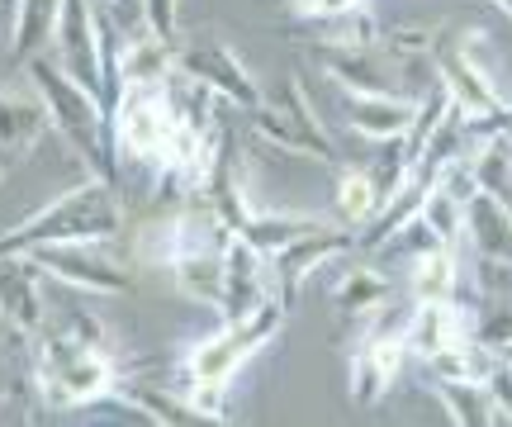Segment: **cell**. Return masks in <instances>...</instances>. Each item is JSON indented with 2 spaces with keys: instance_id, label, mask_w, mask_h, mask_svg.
I'll return each mask as SVG.
<instances>
[{
  "instance_id": "cell-1",
  "label": "cell",
  "mask_w": 512,
  "mask_h": 427,
  "mask_svg": "<svg viewBox=\"0 0 512 427\" xmlns=\"http://www.w3.org/2000/svg\"><path fill=\"white\" fill-rule=\"evenodd\" d=\"M24 76H29V86L43 95V105H48V124H53V133L72 148L76 162H86L91 176L114 181L119 157H114L110 105H105V95H95L91 86L72 81V76L53 62V53L29 57V62H24Z\"/></svg>"
},
{
  "instance_id": "cell-2",
  "label": "cell",
  "mask_w": 512,
  "mask_h": 427,
  "mask_svg": "<svg viewBox=\"0 0 512 427\" xmlns=\"http://www.w3.org/2000/svg\"><path fill=\"white\" fill-rule=\"evenodd\" d=\"M124 233V205L114 195V181L86 176L81 186L62 190L57 200L34 209L24 223L0 233V257H24L29 247L48 242H114Z\"/></svg>"
},
{
  "instance_id": "cell-3",
  "label": "cell",
  "mask_w": 512,
  "mask_h": 427,
  "mask_svg": "<svg viewBox=\"0 0 512 427\" xmlns=\"http://www.w3.org/2000/svg\"><path fill=\"white\" fill-rule=\"evenodd\" d=\"M34 385L48 409H86L110 399L119 380V356L114 347H76L67 337L43 333L34 337Z\"/></svg>"
},
{
  "instance_id": "cell-4",
  "label": "cell",
  "mask_w": 512,
  "mask_h": 427,
  "mask_svg": "<svg viewBox=\"0 0 512 427\" xmlns=\"http://www.w3.org/2000/svg\"><path fill=\"white\" fill-rule=\"evenodd\" d=\"M285 304L280 299H261L256 309L238 318H223L219 333L200 337V342H190L181 356V375L185 380H223V385H233V375L252 361L261 347H271L280 328H285Z\"/></svg>"
},
{
  "instance_id": "cell-5",
  "label": "cell",
  "mask_w": 512,
  "mask_h": 427,
  "mask_svg": "<svg viewBox=\"0 0 512 427\" xmlns=\"http://www.w3.org/2000/svg\"><path fill=\"white\" fill-rule=\"evenodd\" d=\"M247 119H252V133L266 143V148L294 152V157H318V162L342 167V152H337V143H332L328 124L318 119L313 95H309V86H304L299 76L285 81V91H280L275 105L261 100L256 110H247Z\"/></svg>"
},
{
  "instance_id": "cell-6",
  "label": "cell",
  "mask_w": 512,
  "mask_h": 427,
  "mask_svg": "<svg viewBox=\"0 0 512 427\" xmlns=\"http://www.w3.org/2000/svg\"><path fill=\"white\" fill-rule=\"evenodd\" d=\"M171 124H176V105L166 95V81L162 86H119V95L110 100L114 157L157 167L166 138H171Z\"/></svg>"
},
{
  "instance_id": "cell-7",
  "label": "cell",
  "mask_w": 512,
  "mask_h": 427,
  "mask_svg": "<svg viewBox=\"0 0 512 427\" xmlns=\"http://www.w3.org/2000/svg\"><path fill=\"white\" fill-rule=\"evenodd\" d=\"M24 257L43 271V280H57L76 295L119 299L133 285L128 266L110 252V242H48V247H29Z\"/></svg>"
},
{
  "instance_id": "cell-8",
  "label": "cell",
  "mask_w": 512,
  "mask_h": 427,
  "mask_svg": "<svg viewBox=\"0 0 512 427\" xmlns=\"http://www.w3.org/2000/svg\"><path fill=\"white\" fill-rule=\"evenodd\" d=\"M356 257V228H347V223H323V228H313V233H304L299 242H290L285 252H275V257H266V276H271V295L290 309L294 299L304 295V285H309L323 266H332V261H347Z\"/></svg>"
},
{
  "instance_id": "cell-9",
  "label": "cell",
  "mask_w": 512,
  "mask_h": 427,
  "mask_svg": "<svg viewBox=\"0 0 512 427\" xmlns=\"http://www.w3.org/2000/svg\"><path fill=\"white\" fill-rule=\"evenodd\" d=\"M176 72L190 76L200 91H209L219 105H228V110L247 114L266 100L261 86H256V76L247 72V62H242L228 43H219V38H195V43L176 48Z\"/></svg>"
},
{
  "instance_id": "cell-10",
  "label": "cell",
  "mask_w": 512,
  "mask_h": 427,
  "mask_svg": "<svg viewBox=\"0 0 512 427\" xmlns=\"http://www.w3.org/2000/svg\"><path fill=\"white\" fill-rule=\"evenodd\" d=\"M309 57L318 62V72L328 76L332 86H342L347 95H408L403 81L418 72V67H403L384 53L380 43L375 48H347V43H313ZM418 100V95H413Z\"/></svg>"
},
{
  "instance_id": "cell-11",
  "label": "cell",
  "mask_w": 512,
  "mask_h": 427,
  "mask_svg": "<svg viewBox=\"0 0 512 427\" xmlns=\"http://www.w3.org/2000/svg\"><path fill=\"white\" fill-rule=\"evenodd\" d=\"M460 214H465L460 247H470L484 290L508 295V285H512V214L498 205V200H489L484 190H475Z\"/></svg>"
},
{
  "instance_id": "cell-12",
  "label": "cell",
  "mask_w": 512,
  "mask_h": 427,
  "mask_svg": "<svg viewBox=\"0 0 512 427\" xmlns=\"http://www.w3.org/2000/svg\"><path fill=\"white\" fill-rule=\"evenodd\" d=\"M100 10H95V0H62V10H57V29H53V43H48V53L62 72L81 81V86H91L95 95H105V57H100Z\"/></svg>"
},
{
  "instance_id": "cell-13",
  "label": "cell",
  "mask_w": 512,
  "mask_h": 427,
  "mask_svg": "<svg viewBox=\"0 0 512 427\" xmlns=\"http://www.w3.org/2000/svg\"><path fill=\"white\" fill-rule=\"evenodd\" d=\"M432 72H437V86L451 95V105L460 110V119H479V114H489L503 105V95L498 86L489 81L484 72V62L475 57V48L460 38V43H441V53L432 57Z\"/></svg>"
},
{
  "instance_id": "cell-14",
  "label": "cell",
  "mask_w": 512,
  "mask_h": 427,
  "mask_svg": "<svg viewBox=\"0 0 512 427\" xmlns=\"http://www.w3.org/2000/svg\"><path fill=\"white\" fill-rule=\"evenodd\" d=\"M475 323H479V314L470 304H460L456 295L418 299L413 314L403 318V347H408V356L427 361V356L441 352V347H456L465 337H475Z\"/></svg>"
},
{
  "instance_id": "cell-15",
  "label": "cell",
  "mask_w": 512,
  "mask_h": 427,
  "mask_svg": "<svg viewBox=\"0 0 512 427\" xmlns=\"http://www.w3.org/2000/svg\"><path fill=\"white\" fill-rule=\"evenodd\" d=\"M53 133L48 124V105L43 95L24 81H5L0 86V162H15V157H29V152Z\"/></svg>"
},
{
  "instance_id": "cell-16",
  "label": "cell",
  "mask_w": 512,
  "mask_h": 427,
  "mask_svg": "<svg viewBox=\"0 0 512 427\" xmlns=\"http://www.w3.org/2000/svg\"><path fill=\"white\" fill-rule=\"evenodd\" d=\"M0 314L15 337L34 342L48 323V299H43V271L29 257H0Z\"/></svg>"
},
{
  "instance_id": "cell-17",
  "label": "cell",
  "mask_w": 512,
  "mask_h": 427,
  "mask_svg": "<svg viewBox=\"0 0 512 427\" xmlns=\"http://www.w3.org/2000/svg\"><path fill=\"white\" fill-rule=\"evenodd\" d=\"M261 299H271V276H266V257L256 252L242 233L223 238V295H219V314L238 318L247 309H256Z\"/></svg>"
},
{
  "instance_id": "cell-18",
  "label": "cell",
  "mask_w": 512,
  "mask_h": 427,
  "mask_svg": "<svg viewBox=\"0 0 512 427\" xmlns=\"http://www.w3.org/2000/svg\"><path fill=\"white\" fill-rule=\"evenodd\" d=\"M176 72V38H162L152 29H133L124 43V53L114 62V95L119 86H162Z\"/></svg>"
},
{
  "instance_id": "cell-19",
  "label": "cell",
  "mask_w": 512,
  "mask_h": 427,
  "mask_svg": "<svg viewBox=\"0 0 512 427\" xmlns=\"http://www.w3.org/2000/svg\"><path fill=\"white\" fill-rule=\"evenodd\" d=\"M418 100L413 95H347V129L356 138H366V143L403 138V133L413 129Z\"/></svg>"
},
{
  "instance_id": "cell-20",
  "label": "cell",
  "mask_w": 512,
  "mask_h": 427,
  "mask_svg": "<svg viewBox=\"0 0 512 427\" xmlns=\"http://www.w3.org/2000/svg\"><path fill=\"white\" fill-rule=\"evenodd\" d=\"M389 299H394V280L384 276L380 266H370V261H351L347 271L337 276V285H332V309L347 323H366L370 314H380Z\"/></svg>"
},
{
  "instance_id": "cell-21",
  "label": "cell",
  "mask_w": 512,
  "mask_h": 427,
  "mask_svg": "<svg viewBox=\"0 0 512 427\" xmlns=\"http://www.w3.org/2000/svg\"><path fill=\"white\" fill-rule=\"evenodd\" d=\"M166 271H171V285H176V295H181V299L219 309V295H223V247H195V252H181V257L171 261Z\"/></svg>"
},
{
  "instance_id": "cell-22",
  "label": "cell",
  "mask_w": 512,
  "mask_h": 427,
  "mask_svg": "<svg viewBox=\"0 0 512 427\" xmlns=\"http://www.w3.org/2000/svg\"><path fill=\"white\" fill-rule=\"evenodd\" d=\"M62 0H15L10 5V62L24 67L29 57L48 53Z\"/></svg>"
},
{
  "instance_id": "cell-23",
  "label": "cell",
  "mask_w": 512,
  "mask_h": 427,
  "mask_svg": "<svg viewBox=\"0 0 512 427\" xmlns=\"http://www.w3.org/2000/svg\"><path fill=\"white\" fill-rule=\"evenodd\" d=\"M451 19H413V24H380V48L403 67H432V57L446 43Z\"/></svg>"
},
{
  "instance_id": "cell-24",
  "label": "cell",
  "mask_w": 512,
  "mask_h": 427,
  "mask_svg": "<svg viewBox=\"0 0 512 427\" xmlns=\"http://www.w3.org/2000/svg\"><path fill=\"white\" fill-rule=\"evenodd\" d=\"M323 214H271V209H252L247 219H242V238L252 242L261 257H275V252H285L290 242H299L304 233H313V228H323Z\"/></svg>"
},
{
  "instance_id": "cell-25",
  "label": "cell",
  "mask_w": 512,
  "mask_h": 427,
  "mask_svg": "<svg viewBox=\"0 0 512 427\" xmlns=\"http://www.w3.org/2000/svg\"><path fill=\"white\" fill-rule=\"evenodd\" d=\"M432 394H437V404L446 409V418L460 423V427L498 423L494 399H489V385H479V380H432Z\"/></svg>"
},
{
  "instance_id": "cell-26",
  "label": "cell",
  "mask_w": 512,
  "mask_h": 427,
  "mask_svg": "<svg viewBox=\"0 0 512 427\" xmlns=\"http://www.w3.org/2000/svg\"><path fill=\"white\" fill-rule=\"evenodd\" d=\"M460 285V247H432L413 257V276H408V290L413 299H451Z\"/></svg>"
},
{
  "instance_id": "cell-27",
  "label": "cell",
  "mask_w": 512,
  "mask_h": 427,
  "mask_svg": "<svg viewBox=\"0 0 512 427\" xmlns=\"http://www.w3.org/2000/svg\"><path fill=\"white\" fill-rule=\"evenodd\" d=\"M380 209V195H375V181H370L366 167H337V219L347 228H361L370 223V214Z\"/></svg>"
},
{
  "instance_id": "cell-28",
  "label": "cell",
  "mask_w": 512,
  "mask_h": 427,
  "mask_svg": "<svg viewBox=\"0 0 512 427\" xmlns=\"http://www.w3.org/2000/svg\"><path fill=\"white\" fill-rule=\"evenodd\" d=\"M318 24H328V34H318V43H347V48H375L380 43V19L370 15L366 5H356L347 15L318 19Z\"/></svg>"
},
{
  "instance_id": "cell-29",
  "label": "cell",
  "mask_w": 512,
  "mask_h": 427,
  "mask_svg": "<svg viewBox=\"0 0 512 427\" xmlns=\"http://www.w3.org/2000/svg\"><path fill=\"white\" fill-rule=\"evenodd\" d=\"M418 214L432 223V233H437L446 247H460V233H465V214H460V205H456V200H451V195H446L441 186L427 190V200H422Z\"/></svg>"
},
{
  "instance_id": "cell-30",
  "label": "cell",
  "mask_w": 512,
  "mask_h": 427,
  "mask_svg": "<svg viewBox=\"0 0 512 427\" xmlns=\"http://www.w3.org/2000/svg\"><path fill=\"white\" fill-rule=\"evenodd\" d=\"M143 24L152 34L176 38L181 34V0H143Z\"/></svg>"
},
{
  "instance_id": "cell-31",
  "label": "cell",
  "mask_w": 512,
  "mask_h": 427,
  "mask_svg": "<svg viewBox=\"0 0 512 427\" xmlns=\"http://www.w3.org/2000/svg\"><path fill=\"white\" fill-rule=\"evenodd\" d=\"M460 129H465L470 143H479V138H489V133H498V129H512V100H503L498 110L479 114V119H460Z\"/></svg>"
},
{
  "instance_id": "cell-32",
  "label": "cell",
  "mask_w": 512,
  "mask_h": 427,
  "mask_svg": "<svg viewBox=\"0 0 512 427\" xmlns=\"http://www.w3.org/2000/svg\"><path fill=\"white\" fill-rule=\"evenodd\" d=\"M489 385V399H494V413H498V423H512V371L498 361L494 375L484 380Z\"/></svg>"
},
{
  "instance_id": "cell-33",
  "label": "cell",
  "mask_w": 512,
  "mask_h": 427,
  "mask_svg": "<svg viewBox=\"0 0 512 427\" xmlns=\"http://www.w3.org/2000/svg\"><path fill=\"white\" fill-rule=\"evenodd\" d=\"M356 5H366V0H290V10L299 19H332V15H347Z\"/></svg>"
},
{
  "instance_id": "cell-34",
  "label": "cell",
  "mask_w": 512,
  "mask_h": 427,
  "mask_svg": "<svg viewBox=\"0 0 512 427\" xmlns=\"http://www.w3.org/2000/svg\"><path fill=\"white\" fill-rule=\"evenodd\" d=\"M494 352H498V361H503V366H508V371H512V337H508V342H503V347H494Z\"/></svg>"
},
{
  "instance_id": "cell-35",
  "label": "cell",
  "mask_w": 512,
  "mask_h": 427,
  "mask_svg": "<svg viewBox=\"0 0 512 427\" xmlns=\"http://www.w3.org/2000/svg\"><path fill=\"white\" fill-rule=\"evenodd\" d=\"M10 337H15V333H10V323H5V314H0V352L10 347Z\"/></svg>"
},
{
  "instance_id": "cell-36",
  "label": "cell",
  "mask_w": 512,
  "mask_h": 427,
  "mask_svg": "<svg viewBox=\"0 0 512 427\" xmlns=\"http://www.w3.org/2000/svg\"><path fill=\"white\" fill-rule=\"evenodd\" d=\"M494 5H498V10H508V15H512V0H494Z\"/></svg>"
},
{
  "instance_id": "cell-37",
  "label": "cell",
  "mask_w": 512,
  "mask_h": 427,
  "mask_svg": "<svg viewBox=\"0 0 512 427\" xmlns=\"http://www.w3.org/2000/svg\"><path fill=\"white\" fill-rule=\"evenodd\" d=\"M0 171H5V162H0Z\"/></svg>"
}]
</instances>
